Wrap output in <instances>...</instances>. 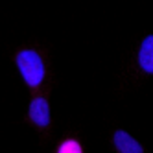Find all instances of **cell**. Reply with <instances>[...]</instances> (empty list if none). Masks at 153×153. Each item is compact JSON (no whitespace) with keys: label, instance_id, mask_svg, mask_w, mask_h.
I'll return each instance as SVG.
<instances>
[{"label":"cell","instance_id":"1","mask_svg":"<svg viewBox=\"0 0 153 153\" xmlns=\"http://www.w3.org/2000/svg\"><path fill=\"white\" fill-rule=\"evenodd\" d=\"M17 67L30 87H39L45 79V63L35 50H22L17 53Z\"/></svg>","mask_w":153,"mask_h":153},{"label":"cell","instance_id":"2","mask_svg":"<svg viewBox=\"0 0 153 153\" xmlns=\"http://www.w3.org/2000/svg\"><path fill=\"white\" fill-rule=\"evenodd\" d=\"M30 118L39 127H46L50 124V105L45 98H33L30 103Z\"/></svg>","mask_w":153,"mask_h":153},{"label":"cell","instance_id":"3","mask_svg":"<svg viewBox=\"0 0 153 153\" xmlns=\"http://www.w3.org/2000/svg\"><path fill=\"white\" fill-rule=\"evenodd\" d=\"M113 144L118 153H144V148H142L140 142H137L129 133L122 129L113 135Z\"/></svg>","mask_w":153,"mask_h":153},{"label":"cell","instance_id":"4","mask_svg":"<svg viewBox=\"0 0 153 153\" xmlns=\"http://www.w3.org/2000/svg\"><path fill=\"white\" fill-rule=\"evenodd\" d=\"M138 65L140 68L151 74L153 72V37L148 35L140 45V50H138Z\"/></svg>","mask_w":153,"mask_h":153},{"label":"cell","instance_id":"5","mask_svg":"<svg viewBox=\"0 0 153 153\" xmlns=\"http://www.w3.org/2000/svg\"><path fill=\"white\" fill-rule=\"evenodd\" d=\"M57 153H83V148L78 140H74V138H68V140H65L63 144L59 146Z\"/></svg>","mask_w":153,"mask_h":153}]
</instances>
